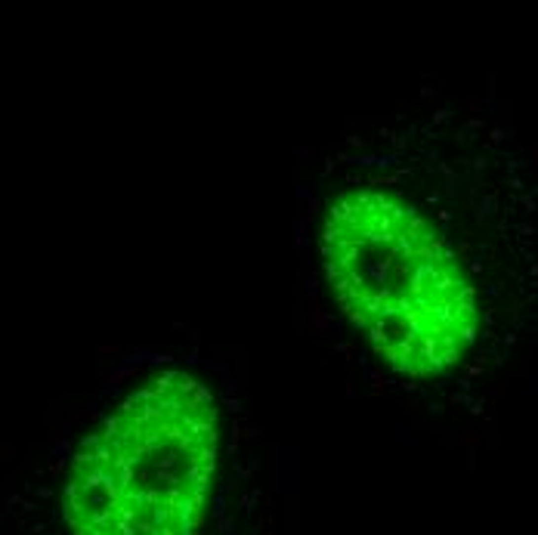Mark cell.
I'll use <instances>...</instances> for the list:
<instances>
[{
	"label": "cell",
	"instance_id": "cell-1",
	"mask_svg": "<svg viewBox=\"0 0 538 535\" xmlns=\"http://www.w3.org/2000/svg\"><path fill=\"white\" fill-rule=\"evenodd\" d=\"M322 263L337 304L396 371L439 375L473 344L470 278L433 223L399 195H341L325 217Z\"/></svg>",
	"mask_w": 538,
	"mask_h": 535
},
{
	"label": "cell",
	"instance_id": "cell-2",
	"mask_svg": "<svg viewBox=\"0 0 538 535\" xmlns=\"http://www.w3.org/2000/svg\"><path fill=\"white\" fill-rule=\"evenodd\" d=\"M220 415L183 371L152 381L77 446L65 480L72 535H192L214 483Z\"/></svg>",
	"mask_w": 538,
	"mask_h": 535
}]
</instances>
